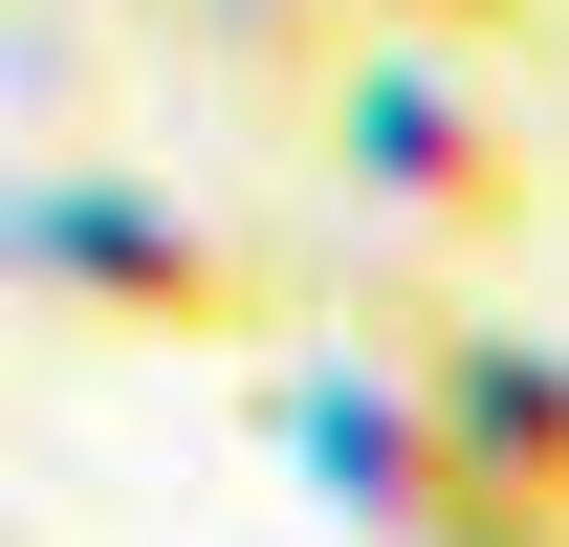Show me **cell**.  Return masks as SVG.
Here are the masks:
<instances>
[{"label": "cell", "mask_w": 569, "mask_h": 547, "mask_svg": "<svg viewBox=\"0 0 569 547\" xmlns=\"http://www.w3.org/2000/svg\"><path fill=\"white\" fill-rule=\"evenodd\" d=\"M395 350H417V395H438V438H460V481L569 526V350L503 329V307H417V285H395Z\"/></svg>", "instance_id": "277c9868"}, {"label": "cell", "mask_w": 569, "mask_h": 547, "mask_svg": "<svg viewBox=\"0 0 569 547\" xmlns=\"http://www.w3.org/2000/svg\"><path fill=\"white\" fill-rule=\"evenodd\" d=\"M351 44H460V67H503V44H548V0H329Z\"/></svg>", "instance_id": "8992f818"}, {"label": "cell", "mask_w": 569, "mask_h": 547, "mask_svg": "<svg viewBox=\"0 0 569 547\" xmlns=\"http://www.w3.org/2000/svg\"><path fill=\"white\" fill-rule=\"evenodd\" d=\"M0 307H44L88 350H263L284 307H329V263L263 241L241 198H176L132 153H67V176H0Z\"/></svg>", "instance_id": "6da1fadb"}, {"label": "cell", "mask_w": 569, "mask_h": 547, "mask_svg": "<svg viewBox=\"0 0 569 547\" xmlns=\"http://www.w3.org/2000/svg\"><path fill=\"white\" fill-rule=\"evenodd\" d=\"M438 547H569V526H548V504H460Z\"/></svg>", "instance_id": "52a82bcc"}, {"label": "cell", "mask_w": 569, "mask_h": 547, "mask_svg": "<svg viewBox=\"0 0 569 547\" xmlns=\"http://www.w3.org/2000/svg\"><path fill=\"white\" fill-rule=\"evenodd\" d=\"M307 153H329V198L438 241V263H482L548 219V132H526V88L460 67V44H351V67L307 88Z\"/></svg>", "instance_id": "7a4b0ae2"}, {"label": "cell", "mask_w": 569, "mask_h": 547, "mask_svg": "<svg viewBox=\"0 0 569 547\" xmlns=\"http://www.w3.org/2000/svg\"><path fill=\"white\" fill-rule=\"evenodd\" d=\"M263 438H284V481L329 504V526H372V547H438L482 481H460V438H438V395H417V350L372 329V350H307L263 395Z\"/></svg>", "instance_id": "3957f363"}, {"label": "cell", "mask_w": 569, "mask_h": 547, "mask_svg": "<svg viewBox=\"0 0 569 547\" xmlns=\"http://www.w3.org/2000/svg\"><path fill=\"white\" fill-rule=\"evenodd\" d=\"M176 22H198V67L263 88V110H307V88L351 67V22H329V0H176Z\"/></svg>", "instance_id": "5b68a950"}]
</instances>
